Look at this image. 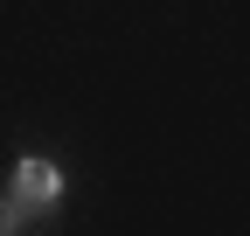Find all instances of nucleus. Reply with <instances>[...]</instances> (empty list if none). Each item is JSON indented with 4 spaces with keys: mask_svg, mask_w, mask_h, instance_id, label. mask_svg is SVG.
<instances>
[{
    "mask_svg": "<svg viewBox=\"0 0 250 236\" xmlns=\"http://www.w3.org/2000/svg\"><path fill=\"white\" fill-rule=\"evenodd\" d=\"M7 195H14V209H21L28 222L49 216L56 201H62V167H56V160H42V153H28V160L14 167V188H7Z\"/></svg>",
    "mask_w": 250,
    "mask_h": 236,
    "instance_id": "f257e3e1",
    "label": "nucleus"
},
{
    "mask_svg": "<svg viewBox=\"0 0 250 236\" xmlns=\"http://www.w3.org/2000/svg\"><path fill=\"white\" fill-rule=\"evenodd\" d=\"M21 222H28V216L14 209V195H0V229H21Z\"/></svg>",
    "mask_w": 250,
    "mask_h": 236,
    "instance_id": "f03ea898",
    "label": "nucleus"
}]
</instances>
